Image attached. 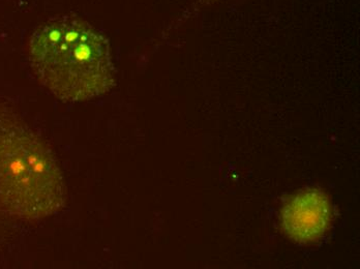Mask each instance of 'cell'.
Listing matches in <instances>:
<instances>
[{
	"mask_svg": "<svg viewBox=\"0 0 360 269\" xmlns=\"http://www.w3.org/2000/svg\"><path fill=\"white\" fill-rule=\"evenodd\" d=\"M283 227L298 242L318 240L326 232L331 220L328 198L320 191L300 192L283 209Z\"/></svg>",
	"mask_w": 360,
	"mask_h": 269,
	"instance_id": "obj_3",
	"label": "cell"
},
{
	"mask_svg": "<svg viewBox=\"0 0 360 269\" xmlns=\"http://www.w3.org/2000/svg\"><path fill=\"white\" fill-rule=\"evenodd\" d=\"M0 201L25 220L53 216L65 206L58 164L25 124L0 111Z\"/></svg>",
	"mask_w": 360,
	"mask_h": 269,
	"instance_id": "obj_2",
	"label": "cell"
},
{
	"mask_svg": "<svg viewBox=\"0 0 360 269\" xmlns=\"http://www.w3.org/2000/svg\"><path fill=\"white\" fill-rule=\"evenodd\" d=\"M39 82L63 102L105 95L115 85L108 41L76 17L54 19L37 28L30 43Z\"/></svg>",
	"mask_w": 360,
	"mask_h": 269,
	"instance_id": "obj_1",
	"label": "cell"
}]
</instances>
